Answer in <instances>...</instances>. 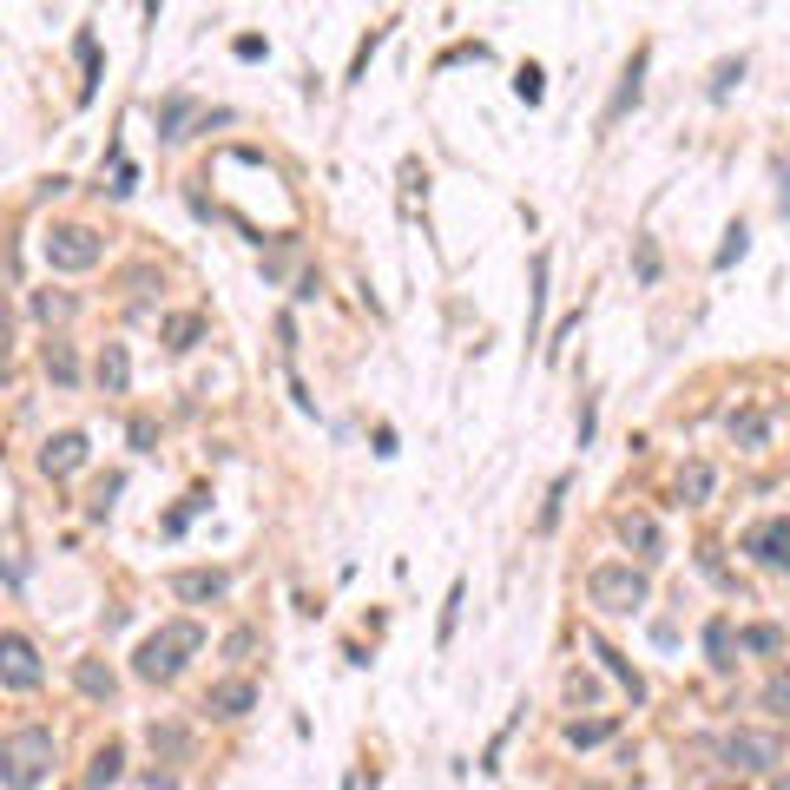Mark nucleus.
Segmentation results:
<instances>
[{
    "label": "nucleus",
    "instance_id": "obj_9",
    "mask_svg": "<svg viewBox=\"0 0 790 790\" xmlns=\"http://www.w3.org/2000/svg\"><path fill=\"white\" fill-rule=\"evenodd\" d=\"M251 705H257V685H251V679H218V685L205 692V705H198V711H211V718H224V725H231V718H244Z\"/></svg>",
    "mask_w": 790,
    "mask_h": 790
},
{
    "label": "nucleus",
    "instance_id": "obj_21",
    "mask_svg": "<svg viewBox=\"0 0 790 790\" xmlns=\"http://www.w3.org/2000/svg\"><path fill=\"white\" fill-rule=\"evenodd\" d=\"M185 119H191V99L185 93L158 106V132H165V139H185Z\"/></svg>",
    "mask_w": 790,
    "mask_h": 790
},
{
    "label": "nucleus",
    "instance_id": "obj_1",
    "mask_svg": "<svg viewBox=\"0 0 790 790\" xmlns=\"http://www.w3.org/2000/svg\"><path fill=\"white\" fill-rule=\"evenodd\" d=\"M53 758H60V744H53L47 725H20L0 738V790H40L53 777Z\"/></svg>",
    "mask_w": 790,
    "mask_h": 790
},
{
    "label": "nucleus",
    "instance_id": "obj_35",
    "mask_svg": "<svg viewBox=\"0 0 790 790\" xmlns=\"http://www.w3.org/2000/svg\"><path fill=\"white\" fill-rule=\"evenodd\" d=\"M771 790H790V777H777V784H771Z\"/></svg>",
    "mask_w": 790,
    "mask_h": 790
},
{
    "label": "nucleus",
    "instance_id": "obj_8",
    "mask_svg": "<svg viewBox=\"0 0 790 790\" xmlns=\"http://www.w3.org/2000/svg\"><path fill=\"white\" fill-rule=\"evenodd\" d=\"M79 461H86V435H79V428H60V435H47V442H40V474H53V481H60V474H73Z\"/></svg>",
    "mask_w": 790,
    "mask_h": 790
},
{
    "label": "nucleus",
    "instance_id": "obj_17",
    "mask_svg": "<svg viewBox=\"0 0 790 790\" xmlns=\"http://www.w3.org/2000/svg\"><path fill=\"white\" fill-rule=\"evenodd\" d=\"M711 488H718V474H711L705 461H692V468L679 474V501H685V507H705V501H711Z\"/></svg>",
    "mask_w": 790,
    "mask_h": 790
},
{
    "label": "nucleus",
    "instance_id": "obj_12",
    "mask_svg": "<svg viewBox=\"0 0 790 790\" xmlns=\"http://www.w3.org/2000/svg\"><path fill=\"white\" fill-rule=\"evenodd\" d=\"M119 777H126V744L106 738L93 751V764H86V790H106V784H119Z\"/></svg>",
    "mask_w": 790,
    "mask_h": 790
},
{
    "label": "nucleus",
    "instance_id": "obj_5",
    "mask_svg": "<svg viewBox=\"0 0 790 790\" xmlns=\"http://www.w3.org/2000/svg\"><path fill=\"white\" fill-rule=\"evenodd\" d=\"M0 685H7V692H40V685H47V665H40L33 639L14 632V626H0Z\"/></svg>",
    "mask_w": 790,
    "mask_h": 790
},
{
    "label": "nucleus",
    "instance_id": "obj_11",
    "mask_svg": "<svg viewBox=\"0 0 790 790\" xmlns=\"http://www.w3.org/2000/svg\"><path fill=\"white\" fill-rule=\"evenodd\" d=\"M93 376H99V389H106V395H126L132 389V349L126 343H106V349H99V369H93Z\"/></svg>",
    "mask_w": 790,
    "mask_h": 790
},
{
    "label": "nucleus",
    "instance_id": "obj_26",
    "mask_svg": "<svg viewBox=\"0 0 790 790\" xmlns=\"http://www.w3.org/2000/svg\"><path fill=\"white\" fill-rule=\"evenodd\" d=\"M33 310H40V323H66V316H73V297H60V290H40V297H33Z\"/></svg>",
    "mask_w": 790,
    "mask_h": 790
},
{
    "label": "nucleus",
    "instance_id": "obj_18",
    "mask_svg": "<svg viewBox=\"0 0 790 790\" xmlns=\"http://www.w3.org/2000/svg\"><path fill=\"white\" fill-rule=\"evenodd\" d=\"M586 646H593V659H600V665H606V672H613V679H619V685H626V692H632V698H646V685H639V672H632V665H626V659H619V652H613V646H600V639H593V632H586Z\"/></svg>",
    "mask_w": 790,
    "mask_h": 790
},
{
    "label": "nucleus",
    "instance_id": "obj_10",
    "mask_svg": "<svg viewBox=\"0 0 790 790\" xmlns=\"http://www.w3.org/2000/svg\"><path fill=\"white\" fill-rule=\"evenodd\" d=\"M744 553L764 560V567H790V521H764L744 534Z\"/></svg>",
    "mask_w": 790,
    "mask_h": 790
},
{
    "label": "nucleus",
    "instance_id": "obj_6",
    "mask_svg": "<svg viewBox=\"0 0 790 790\" xmlns=\"http://www.w3.org/2000/svg\"><path fill=\"white\" fill-rule=\"evenodd\" d=\"M718 758H725L731 771H777V764H784V738H777V731H731V738L718 744Z\"/></svg>",
    "mask_w": 790,
    "mask_h": 790
},
{
    "label": "nucleus",
    "instance_id": "obj_15",
    "mask_svg": "<svg viewBox=\"0 0 790 790\" xmlns=\"http://www.w3.org/2000/svg\"><path fill=\"white\" fill-rule=\"evenodd\" d=\"M73 685H79L86 698H112V692H119L112 665H99V659H79V665H73Z\"/></svg>",
    "mask_w": 790,
    "mask_h": 790
},
{
    "label": "nucleus",
    "instance_id": "obj_16",
    "mask_svg": "<svg viewBox=\"0 0 790 790\" xmlns=\"http://www.w3.org/2000/svg\"><path fill=\"white\" fill-rule=\"evenodd\" d=\"M40 363H47V376L60 382V389H73V382H79V356H73V343H66V336H53Z\"/></svg>",
    "mask_w": 790,
    "mask_h": 790
},
{
    "label": "nucleus",
    "instance_id": "obj_32",
    "mask_svg": "<svg viewBox=\"0 0 790 790\" xmlns=\"http://www.w3.org/2000/svg\"><path fill=\"white\" fill-rule=\"evenodd\" d=\"M514 86H521V99H540V66H521V79H514Z\"/></svg>",
    "mask_w": 790,
    "mask_h": 790
},
{
    "label": "nucleus",
    "instance_id": "obj_31",
    "mask_svg": "<svg viewBox=\"0 0 790 790\" xmlns=\"http://www.w3.org/2000/svg\"><path fill=\"white\" fill-rule=\"evenodd\" d=\"M251 646H257V632H231V639H224V659H244Z\"/></svg>",
    "mask_w": 790,
    "mask_h": 790
},
{
    "label": "nucleus",
    "instance_id": "obj_29",
    "mask_svg": "<svg viewBox=\"0 0 790 790\" xmlns=\"http://www.w3.org/2000/svg\"><path fill=\"white\" fill-rule=\"evenodd\" d=\"M731 79H744V60H725L718 73H711V99H725V93H731Z\"/></svg>",
    "mask_w": 790,
    "mask_h": 790
},
{
    "label": "nucleus",
    "instance_id": "obj_34",
    "mask_svg": "<svg viewBox=\"0 0 790 790\" xmlns=\"http://www.w3.org/2000/svg\"><path fill=\"white\" fill-rule=\"evenodd\" d=\"M7 330H14V310H7V297H0V349H7Z\"/></svg>",
    "mask_w": 790,
    "mask_h": 790
},
{
    "label": "nucleus",
    "instance_id": "obj_19",
    "mask_svg": "<svg viewBox=\"0 0 790 790\" xmlns=\"http://www.w3.org/2000/svg\"><path fill=\"white\" fill-rule=\"evenodd\" d=\"M764 435H771V422H764L758 409L731 415V442H738V448H764Z\"/></svg>",
    "mask_w": 790,
    "mask_h": 790
},
{
    "label": "nucleus",
    "instance_id": "obj_25",
    "mask_svg": "<svg viewBox=\"0 0 790 790\" xmlns=\"http://www.w3.org/2000/svg\"><path fill=\"white\" fill-rule=\"evenodd\" d=\"M619 534L646 553V560H659V527H652V521H619Z\"/></svg>",
    "mask_w": 790,
    "mask_h": 790
},
{
    "label": "nucleus",
    "instance_id": "obj_2",
    "mask_svg": "<svg viewBox=\"0 0 790 790\" xmlns=\"http://www.w3.org/2000/svg\"><path fill=\"white\" fill-rule=\"evenodd\" d=\"M191 652H205V626H198V619H172V626H158L152 639H145L139 646V659H132V672H139V679H178V672H185L191 665Z\"/></svg>",
    "mask_w": 790,
    "mask_h": 790
},
{
    "label": "nucleus",
    "instance_id": "obj_33",
    "mask_svg": "<svg viewBox=\"0 0 790 790\" xmlns=\"http://www.w3.org/2000/svg\"><path fill=\"white\" fill-rule=\"evenodd\" d=\"M639 277H646V284L659 277V251H652V244H639Z\"/></svg>",
    "mask_w": 790,
    "mask_h": 790
},
{
    "label": "nucleus",
    "instance_id": "obj_27",
    "mask_svg": "<svg viewBox=\"0 0 790 790\" xmlns=\"http://www.w3.org/2000/svg\"><path fill=\"white\" fill-rule=\"evenodd\" d=\"M744 244H751V231H744V224H731V231H725V251H718V270H725V264H738V257H744Z\"/></svg>",
    "mask_w": 790,
    "mask_h": 790
},
{
    "label": "nucleus",
    "instance_id": "obj_3",
    "mask_svg": "<svg viewBox=\"0 0 790 790\" xmlns=\"http://www.w3.org/2000/svg\"><path fill=\"white\" fill-rule=\"evenodd\" d=\"M586 600L600 606V613H639L652 600V573L632 567V560H600V567L586 573Z\"/></svg>",
    "mask_w": 790,
    "mask_h": 790
},
{
    "label": "nucleus",
    "instance_id": "obj_20",
    "mask_svg": "<svg viewBox=\"0 0 790 790\" xmlns=\"http://www.w3.org/2000/svg\"><path fill=\"white\" fill-rule=\"evenodd\" d=\"M705 652H711V672H731V619L705 626Z\"/></svg>",
    "mask_w": 790,
    "mask_h": 790
},
{
    "label": "nucleus",
    "instance_id": "obj_13",
    "mask_svg": "<svg viewBox=\"0 0 790 790\" xmlns=\"http://www.w3.org/2000/svg\"><path fill=\"white\" fill-rule=\"evenodd\" d=\"M145 738H152V751H158L165 764H185V758H191V731L172 725V718H152V725H145Z\"/></svg>",
    "mask_w": 790,
    "mask_h": 790
},
{
    "label": "nucleus",
    "instance_id": "obj_28",
    "mask_svg": "<svg viewBox=\"0 0 790 790\" xmlns=\"http://www.w3.org/2000/svg\"><path fill=\"white\" fill-rule=\"evenodd\" d=\"M455 619H461V580L448 586V606H442V632H435L442 646H448V639H455Z\"/></svg>",
    "mask_w": 790,
    "mask_h": 790
},
{
    "label": "nucleus",
    "instance_id": "obj_4",
    "mask_svg": "<svg viewBox=\"0 0 790 790\" xmlns=\"http://www.w3.org/2000/svg\"><path fill=\"white\" fill-rule=\"evenodd\" d=\"M40 251H47L53 270H93L99 257H106V237H99L93 224H53Z\"/></svg>",
    "mask_w": 790,
    "mask_h": 790
},
{
    "label": "nucleus",
    "instance_id": "obj_30",
    "mask_svg": "<svg viewBox=\"0 0 790 790\" xmlns=\"http://www.w3.org/2000/svg\"><path fill=\"white\" fill-rule=\"evenodd\" d=\"M764 705H771L777 718H790V679H771V685H764Z\"/></svg>",
    "mask_w": 790,
    "mask_h": 790
},
{
    "label": "nucleus",
    "instance_id": "obj_22",
    "mask_svg": "<svg viewBox=\"0 0 790 790\" xmlns=\"http://www.w3.org/2000/svg\"><path fill=\"white\" fill-rule=\"evenodd\" d=\"M639 73H646V53H639V60L626 66V86H619V93H613V106H606V119H619V112H626V106H639Z\"/></svg>",
    "mask_w": 790,
    "mask_h": 790
},
{
    "label": "nucleus",
    "instance_id": "obj_24",
    "mask_svg": "<svg viewBox=\"0 0 790 790\" xmlns=\"http://www.w3.org/2000/svg\"><path fill=\"white\" fill-rule=\"evenodd\" d=\"M613 738V718H586V725H567V744L573 751H586V744H606Z\"/></svg>",
    "mask_w": 790,
    "mask_h": 790
},
{
    "label": "nucleus",
    "instance_id": "obj_14",
    "mask_svg": "<svg viewBox=\"0 0 790 790\" xmlns=\"http://www.w3.org/2000/svg\"><path fill=\"white\" fill-rule=\"evenodd\" d=\"M158 336H165V349H178V356H185V349L205 343V316L178 310V316H165V323H158Z\"/></svg>",
    "mask_w": 790,
    "mask_h": 790
},
{
    "label": "nucleus",
    "instance_id": "obj_7",
    "mask_svg": "<svg viewBox=\"0 0 790 790\" xmlns=\"http://www.w3.org/2000/svg\"><path fill=\"white\" fill-rule=\"evenodd\" d=\"M172 593L185 606H211V600H224V593H231V573H218V567H185V573H172Z\"/></svg>",
    "mask_w": 790,
    "mask_h": 790
},
{
    "label": "nucleus",
    "instance_id": "obj_23",
    "mask_svg": "<svg viewBox=\"0 0 790 790\" xmlns=\"http://www.w3.org/2000/svg\"><path fill=\"white\" fill-rule=\"evenodd\" d=\"M738 646L764 659V652H784V632H777V626H744V632H738Z\"/></svg>",
    "mask_w": 790,
    "mask_h": 790
}]
</instances>
